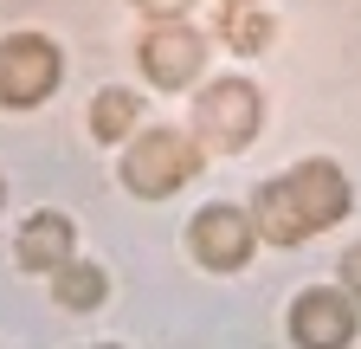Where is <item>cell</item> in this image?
I'll return each mask as SVG.
<instances>
[{
    "label": "cell",
    "mask_w": 361,
    "mask_h": 349,
    "mask_svg": "<svg viewBox=\"0 0 361 349\" xmlns=\"http://www.w3.org/2000/svg\"><path fill=\"white\" fill-rule=\"evenodd\" d=\"M342 291H348V297L361 304V246H355V252L342 259Z\"/></svg>",
    "instance_id": "13"
},
{
    "label": "cell",
    "mask_w": 361,
    "mask_h": 349,
    "mask_svg": "<svg viewBox=\"0 0 361 349\" xmlns=\"http://www.w3.org/2000/svg\"><path fill=\"white\" fill-rule=\"evenodd\" d=\"M71 252H78L71 220H65L59 207H45V213H32V220L20 227V239H13V266H20V272H59Z\"/></svg>",
    "instance_id": "8"
},
{
    "label": "cell",
    "mask_w": 361,
    "mask_h": 349,
    "mask_svg": "<svg viewBox=\"0 0 361 349\" xmlns=\"http://www.w3.org/2000/svg\"><path fill=\"white\" fill-rule=\"evenodd\" d=\"M258 117H264V104H258L252 78H213L194 104V143L207 155H239L258 136Z\"/></svg>",
    "instance_id": "3"
},
{
    "label": "cell",
    "mask_w": 361,
    "mask_h": 349,
    "mask_svg": "<svg viewBox=\"0 0 361 349\" xmlns=\"http://www.w3.org/2000/svg\"><path fill=\"white\" fill-rule=\"evenodd\" d=\"M207 168V149L194 143V129H142L129 136V155H123V188L142 194V201H168Z\"/></svg>",
    "instance_id": "2"
},
{
    "label": "cell",
    "mask_w": 361,
    "mask_h": 349,
    "mask_svg": "<svg viewBox=\"0 0 361 349\" xmlns=\"http://www.w3.org/2000/svg\"><path fill=\"white\" fill-rule=\"evenodd\" d=\"M135 117H142V97H135L129 84H104V91L90 97V136L97 143H129Z\"/></svg>",
    "instance_id": "10"
},
{
    "label": "cell",
    "mask_w": 361,
    "mask_h": 349,
    "mask_svg": "<svg viewBox=\"0 0 361 349\" xmlns=\"http://www.w3.org/2000/svg\"><path fill=\"white\" fill-rule=\"evenodd\" d=\"M355 336H361V317H355V297L342 285L297 291V304H290V343H303V349H342Z\"/></svg>",
    "instance_id": "7"
},
{
    "label": "cell",
    "mask_w": 361,
    "mask_h": 349,
    "mask_svg": "<svg viewBox=\"0 0 361 349\" xmlns=\"http://www.w3.org/2000/svg\"><path fill=\"white\" fill-rule=\"evenodd\" d=\"M129 7H135V13H149V20H180L194 0H129Z\"/></svg>",
    "instance_id": "12"
},
{
    "label": "cell",
    "mask_w": 361,
    "mask_h": 349,
    "mask_svg": "<svg viewBox=\"0 0 361 349\" xmlns=\"http://www.w3.org/2000/svg\"><path fill=\"white\" fill-rule=\"evenodd\" d=\"M252 246H258V227H252V213L233 207V201H207L188 220V252L207 272H239L252 259Z\"/></svg>",
    "instance_id": "5"
},
{
    "label": "cell",
    "mask_w": 361,
    "mask_h": 349,
    "mask_svg": "<svg viewBox=\"0 0 361 349\" xmlns=\"http://www.w3.org/2000/svg\"><path fill=\"white\" fill-rule=\"evenodd\" d=\"M0 201H7V188H0Z\"/></svg>",
    "instance_id": "14"
},
{
    "label": "cell",
    "mask_w": 361,
    "mask_h": 349,
    "mask_svg": "<svg viewBox=\"0 0 361 349\" xmlns=\"http://www.w3.org/2000/svg\"><path fill=\"white\" fill-rule=\"evenodd\" d=\"M219 39L233 52H264L271 46V13H258L252 0H219Z\"/></svg>",
    "instance_id": "11"
},
{
    "label": "cell",
    "mask_w": 361,
    "mask_h": 349,
    "mask_svg": "<svg viewBox=\"0 0 361 349\" xmlns=\"http://www.w3.org/2000/svg\"><path fill=\"white\" fill-rule=\"evenodd\" d=\"M59 91V46L45 32L0 39V110H32Z\"/></svg>",
    "instance_id": "4"
},
{
    "label": "cell",
    "mask_w": 361,
    "mask_h": 349,
    "mask_svg": "<svg viewBox=\"0 0 361 349\" xmlns=\"http://www.w3.org/2000/svg\"><path fill=\"white\" fill-rule=\"evenodd\" d=\"M104 291H110V278L97 272V266H90V259H65V266L52 272V304H59V311H97V304H104Z\"/></svg>",
    "instance_id": "9"
},
{
    "label": "cell",
    "mask_w": 361,
    "mask_h": 349,
    "mask_svg": "<svg viewBox=\"0 0 361 349\" xmlns=\"http://www.w3.org/2000/svg\"><path fill=\"white\" fill-rule=\"evenodd\" d=\"M135 59H142V78L161 84V91H180V84H194L200 65H207V39L180 20H155L142 39H135Z\"/></svg>",
    "instance_id": "6"
},
{
    "label": "cell",
    "mask_w": 361,
    "mask_h": 349,
    "mask_svg": "<svg viewBox=\"0 0 361 349\" xmlns=\"http://www.w3.org/2000/svg\"><path fill=\"white\" fill-rule=\"evenodd\" d=\"M348 207H355L348 174L336 162H323V155H310L290 174H278V182H258V194H252L245 213H252L258 239H271V246H303L316 233H329L336 220H348Z\"/></svg>",
    "instance_id": "1"
}]
</instances>
